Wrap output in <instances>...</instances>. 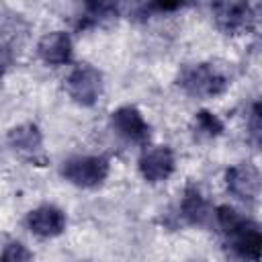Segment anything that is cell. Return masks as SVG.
<instances>
[{
	"label": "cell",
	"mask_w": 262,
	"mask_h": 262,
	"mask_svg": "<svg viewBox=\"0 0 262 262\" xmlns=\"http://www.w3.org/2000/svg\"><path fill=\"white\" fill-rule=\"evenodd\" d=\"M70 98L82 106H94L102 94V74L90 63H78L66 78Z\"/></svg>",
	"instance_id": "obj_5"
},
{
	"label": "cell",
	"mask_w": 262,
	"mask_h": 262,
	"mask_svg": "<svg viewBox=\"0 0 262 262\" xmlns=\"http://www.w3.org/2000/svg\"><path fill=\"white\" fill-rule=\"evenodd\" d=\"M72 37L66 31L45 33L37 43V55L47 66H66L72 59Z\"/></svg>",
	"instance_id": "obj_12"
},
{
	"label": "cell",
	"mask_w": 262,
	"mask_h": 262,
	"mask_svg": "<svg viewBox=\"0 0 262 262\" xmlns=\"http://www.w3.org/2000/svg\"><path fill=\"white\" fill-rule=\"evenodd\" d=\"M111 172V162L104 156H76L63 162L61 176L80 188L100 186Z\"/></svg>",
	"instance_id": "obj_3"
},
{
	"label": "cell",
	"mask_w": 262,
	"mask_h": 262,
	"mask_svg": "<svg viewBox=\"0 0 262 262\" xmlns=\"http://www.w3.org/2000/svg\"><path fill=\"white\" fill-rule=\"evenodd\" d=\"M6 141L29 164H35V166L47 164V154L43 147V135L35 123H23V125L12 127L6 135Z\"/></svg>",
	"instance_id": "obj_6"
},
{
	"label": "cell",
	"mask_w": 262,
	"mask_h": 262,
	"mask_svg": "<svg viewBox=\"0 0 262 262\" xmlns=\"http://www.w3.org/2000/svg\"><path fill=\"white\" fill-rule=\"evenodd\" d=\"M248 131H250L252 143L258 147L260 137H262V106H260L258 100L252 104V111H250V117H248Z\"/></svg>",
	"instance_id": "obj_17"
},
{
	"label": "cell",
	"mask_w": 262,
	"mask_h": 262,
	"mask_svg": "<svg viewBox=\"0 0 262 262\" xmlns=\"http://www.w3.org/2000/svg\"><path fill=\"white\" fill-rule=\"evenodd\" d=\"M111 125L117 131V135H121L123 139H127L131 143L145 145L149 141V135H151L149 125L143 119V115L131 104H125V106H119L117 111H113Z\"/></svg>",
	"instance_id": "obj_9"
},
{
	"label": "cell",
	"mask_w": 262,
	"mask_h": 262,
	"mask_svg": "<svg viewBox=\"0 0 262 262\" xmlns=\"http://www.w3.org/2000/svg\"><path fill=\"white\" fill-rule=\"evenodd\" d=\"M139 172L147 182H164L176 168L174 151L168 145H151L139 156Z\"/></svg>",
	"instance_id": "obj_10"
},
{
	"label": "cell",
	"mask_w": 262,
	"mask_h": 262,
	"mask_svg": "<svg viewBox=\"0 0 262 262\" xmlns=\"http://www.w3.org/2000/svg\"><path fill=\"white\" fill-rule=\"evenodd\" d=\"M217 225L227 242V248L233 252L235 258L244 262H260L262 252V231L260 225L239 213L229 205H221L215 209Z\"/></svg>",
	"instance_id": "obj_1"
},
{
	"label": "cell",
	"mask_w": 262,
	"mask_h": 262,
	"mask_svg": "<svg viewBox=\"0 0 262 262\" xmlns=\"http://www.w3.org/2000/svg\"><path fill=\"white\" fill-rule=\"evenodd\" d=\"M27 25L18 14L0 10V78L16 61Z\"/></svg>",
	"instance_id": "obj_7"
},
{
	"label": "cell",
	"mask_w": 262,
	"mask_h": 262,
	"mask_svg": "<svg viewBox=\"0 0 262 262\" xmlns=\"http://www.w3.org/2000/svg\"><path fill=\"white\" fill-rule=\"evenodd\" d=\"M178 86L194 98H215L229 88L227 76L213 63H190L178 74Z\"/></svg>",
	"instance_id": "obj_2"
},
{
	"label": "cell",
	"mask_w": 262,
	"mask_h": 262,
	"mask_svg": "<svg viewBox=\"0 0 262 262\" xmlns=\"http://www.w3.org/2000/svg\"><path fill=\"white\" fill-rule=\"evenodd\" d=\"M117 14H119V6L113 2H88V4H84V14L76 23V27L80 31L90 29V27H98V25L115 18Z\"/></svg>",
	"instance_id": "obj_14"
},
{
	"label": "cell",
	"mask_w": 262,
	"mask_h": 262,
	"mask_svg": "<svg viewBox=\"0 0 262 262\" xmlns=\"http://www.w3.org/2000/svg\"><path fill=\"white\" fill-rule=\"evenodd\" d=\"M215 25L225 35H244L254 31L258 23L256 6L250 2H217L211 6Z\"/></svg>",
	"instance_id": "obj_4"
},
{
	"label": "cell",
	"mask_w": 262,
	"mask_h": 262,
	"mask_svg": "<svg viewBox=\"0 0 262 262\" xmlns=\"http://www.w3.org/2000/svg\"><path fill=\"white\" fill-rule=\"evenodd\" d=\"M180 215L190 225L207 227L215 213H213L209 201L199 190V186L196 184H188L184 188V194H182V201H180Z\"/></svg>",
	"instance_id": "obj_13"
},
{
	"label": "cell",
	"mask_w": 262,
	"mask_h": 262,
	"mask_svg": "<svg viewBox=\"0 0 262 262\" xmlns=\"http://www.w3.org/2000/svg\"><path fill=\"white\" fill-rule=\"evenodd\" d=\"M225 184H227V190L235 199L244 203H256L260 196V188H262L260 170L250 162L233 164L225 172Z\"/></svg>",
	"instance_id": "obj_8"
},
{
	"label": "cell",
	"mask_w": 262,
	"mask_h": 262,
	"mask_svg": "<svg viewBox=\"0 0 262 262\" xmlns=\"http://www.w3.org/2000/svg\"><path fill=\"white\" fill-rule=\"evenodd\" d=\"M68 225L66 213L55 205H41L27 215V227L39 237H57Z\"/></svg>",
	"instance_id": "obj_11"
},
{
	"label": "cell",
	"mask_w": 262,
	"mask_h": 262,
	"mask_svg": "<svg viewBox=\"0 0 262 262\" xmlns=\"http://www.w3.org/2000/svg\"><path fill=\"white\" fill-rule=\"evenodd\" d=\"M0 262H35V258L27 246H23L20 242H10L6 244Z\"/></svg>",
	"instance_id": "obj_16"
},
{
	"label": "cell",
	"mask_w": 262,
	"mask_h": 262,
	"mask_svg": "<svg viewBox=\"0 0 262 262\" xmlns=\"http://www.w3.org/2000/svg\"><path fill=\"white\" fill-rule=\"evenodd\" d=\"M192 131L199 139H215L223 133V121L211 111H199L192 121Z\"/></svg>",
	"instance_id": "obj_15"
}]
</instances>
